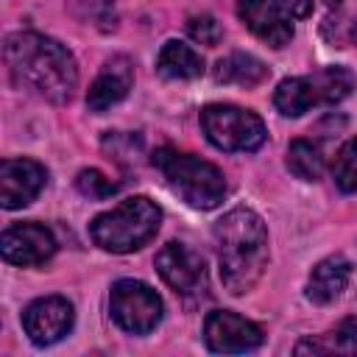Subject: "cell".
<instances>
[{
	"instance_id": "23",
	"label": "cell",
	"mask_w": 357,
	"mask_h": 357,
	"mask_svg": "<svg viewBox=\"0 0 357 357\" xmlns=\"http://www.w3.org/2000/svg\"><path fill=\"white\" fill-rule=\"evenodd\" d=\"M290 17H307L312 11V0H276Z\"/></svg>"
},
{
	"instance_id": "2",
	"label": "cell",
	"mask_w": 357,
	"mask_h": 357,
	"mask_svg": "<svg viewBox=\"0 0 357 357\" xmlns=\"http://www.w3.org/2000/svg\"><path fill=\"white\" fill-rule=\"evenodd\" d=\"M215 248L223 287L231 296L254 290L268 268V229L262 218L248 206L229 209L215 223Z\"/></svg>"
},
{
	"instance_id": "8",
	"label": "cell",
	"mask_w": 357,
	"mask_h": 357,
	"mask_svg": "<svg viewBox=\"0 0 357 357\" xmlns=\"http://www.w3.org/2000/svg\"><path fill=\"white\" fill-rule=\"evenodd\" d=\"M204 340L218 354H243L262 346L265 335L254 321L231 310H212L204 321Z\"/></svg>"
},
{
	"instance_id": "5",
	"label": "cell",
	"mask_w": 357,
	"mask_h": 357,
	"mask_svg": "<svg viewBox=\"0 0 357 357\" xmlns=\"http://www.w3.org/2000/svg\"><path fill=\"white\" fill-rule=\"evenodd\" d=\"M201 128L206 139L220 151H257L268 128L259 114L231 103H212L201 112Z\"/></svg>"
},
{
	"instance_id": "3",
	"label": "cell",
	"mask_w": 357,
	"mask_h": 357,
	"mask_svg": "<svg viewBox=\"0 0 357 357\" xmlns=\"http://www.w3.org/2000/svg\"><path fill=\"white\" fill-rule=\"evenodd\" d=\"M162 223V209L148 195H131L114 209L100 212L89 223V237L95 245L112 254H131L142 248Z\"/></svg>"
},
{
	"instance_id": "24",
	"label": "cell",
	"mask_w": 357,
	"mask_h": 357,
	"mask_svg": "<svg viewBox=\"0 0 357 357\" xmlns=\"http://www.w3.org/2000/svg\"><path fill=\"white\" fill-rule=\"evenodd\" d=\"M351 39L357 42V22H354V28H351Z\"/></svg>"
},
{
	"instance_id": "11",
	"label": "cell",
	"mask_w": 357,
	"mask_h": 357,
	"mask_svg": "<svg viewBox=\"0 0 357 357\" xmlns=\"http://www.w3.org/2000/svg\"><path fill=\"white\" fill-rule=\"evenodd\" d=\"M47 170L36 159H3L0 162V204L3 209L28 206L45 187Z\"/></svg>"
},
{
	"instance_id": "10",
	"label": "cell",
	"mask_w": 357,
	"mask_h": 357,
	"mask_svg": "<svg viewBox=\"0 0 357 357\" xmlns=\"http://www.w3.org/2000/svg\"><path fill=\"white\" fill-rule=\"evenodd\" d=\"M75 312L64 296H45L25 307L22 329L36 346H53L73 329Z\"/></svg>"
},
{
	"instance_id": "20",
	"label": "cell",
	"mask_w": 357,
	"mask_h": 357,
	"mask_svg": "<svg viewBox=\"0 0 357 357\" xmlns=\"http://www.w3.org/2000/svg\"><path fill=\"white\" fill-rule=\"evenodd\" d=\"M332 176L343 192H357V137H351L337 151V156L332 162Z\"/></svg>"
},
{
	"instance_id": "6",
	"label": "cell",
	"mask_w": 357,
	"mask_h": 357,
	"mask_svg": "<svg viewBox=\"0 0 357 357\" xmlns=\"http://www.w3.org/2000/svg\"><path fill=\"white\" fill-rule=\"evenodd\" d=\"M109 310L117 326L131 335H148L162 321V298L153 287L137 279H120L112 284Z\"/></svg>"
},
{
	"instance_id": "15",
	"label": "cell",
	"mask_w": 357,
	"mask_h": 357,
	"mask_svg": "<svg viewBox=\"0 0 357 357\" xmlns=\"http://www.w3.org/2000/svg\"><path fill=\"white\" fill-rule=\"evenodd\" d=\"M273 103L276 109L284 114V117H301L304 112H310L312 106H321L324 98H321V89H318V81H315V73L312 75H293V78H284L276 92H273Z\"/></svg>"
},
{
	"instance_id": "12",
	"label": "cell",
	"mask_w": 357,
	"mask_h": 357,
	"mask_svg": "<svg viewBox=\"0 0 357 357\" xmlns=\"http://www.w3.org/2000/svg\"><path fill=\"white\" fill-rule=\"evenodd\" d=\"M237 17L243 25L271 47H284L293 39L290 14L276 0H237Z\"/></svg>"
},
{
	"instance_id": "18",
	"label": "cell",
	"mask_w": 357,
	"mask_h": 357,
	"mask_svg": "<svg viewBox=\"0 0 357 357\" xmlns=\"http://www.w3.org/2000/svg\"><path fill=\"white\" fill-rule=\"evenodd\" d=\"M357 354V315L340 321L332 332L321 335V337H307L296 346V354Z\"/></svg>"
},
{
	"instance_id": "7",
	"label": "cell",
	"mask_w": 357,
	"mask_h": 357,
	"mask_svg": "<svg viewBox=\"0 0 357 357\" xmlns=\"http://www.w3.org/2000/svg\"><path fill=\"white\" fill-rule=\"evenodd\" d=\"M156 271L167 287L184 298H198L206 293V265L198 251L184 243H167L156 254Z\"/></svg>"
},
{
	"instance_id": "9",
	"label": "cell",
	"mask_w": 357,
	"mask_h": 357,
	"mask_svg": "<svg viewBox=\"0 0 357 357\" xmlns=\"http://www.w3.org/2000/svg\"><path fill=\"white\" fill-rule=\"evenodd\" d=\"M0 254L11 265L33 268V265L47 262L56 254V237L47 226H42L36 220L14 223L0 237Z\"/></svg>"
},
{
	"instance_id": "19",
	"label": "cell",
	"mask_w": 357,
	"mask_h": 357,
	"mask_svg": "<svg viewBox=\"0 0 357 357\" xmlns=\"http://www.w3.org/2000/svg\"><path fill=\"white\" fill-rule=\"evenodd\" d=\"M287 170L301 181H318L324 173V153L310 139H293L287 148Z\"/></svg>"
},
{
	"instance_id": "14",
	"label": "cell",
	"mask_w": 357,
	"mask_h": 357,
	"mask_svg": "<svg viewBox=\"0 0 357 357\" xmlns=\"http://www.w3.org/2000/svg\"><path fill=\"white\" fill-rule=\"evenodd\" d=\"M349 279H351V262L340 254L326 257L312 268L307 279V298L315 304H329L346 290Z\"/></svg>"
},
{
	"instance_id": "13",
	"label": "cell",
	"mask_w": 357,
	"mask_h": 357,
	"mask_svg": "<svg viewBox=\"0 0 357 357\" xmlns=\"http://www.w3.org/2000/svg\"><path fill=\"white\" fill-rule=\"evenodd\" d=\"M131 84H134V64L126 56H114L112 61L103 64V70L92 81L86 92V106L92 112H106L128 95Z\"/></svg>"
},
{
	"instance_id": "4",
	"label": "cell",
	"mask_w": 357,
	"mask_h": 357,
	"mask_svg": "<svg viewBox=\"0 0 357 357\" xmlns=\"http://www.w3.org/2000/svg\"><path fill=\"white\" fill-rule=\"evenodd\" d=\"M151 162L162 173L165 184L192 209H215L226 195L223 173L206 159L176 148H159Z\"/></svg>"
},
{
	"instance_id": "16",
	"label": "cell",
	"mask_w": 357,
	"mask_h": 357,
	"mask_svg": "<svg viewBox=\"0 0 357 357\" xmlns=\"http://www.w3.org/2000/svg\"><path fill=\"white\" fill-rule=\"evenodd\" d=\"M156 70L159 75L165 78H173V81H192L204 73V59L184 42H165L159 56H156Z\"/></svg>"
},
{
	"instance_id": "21",
	"label": "cell",
	"mask_w": 357,
	"mask_h": 357,
	"mask_svg": "<svg viewBox=\"0 0 357 357\" xmlns=\"http://www.w3.org/2000/svg\"><path fill=\"white\" fill-rule=\"evenodd\" d=\"M75 187H78V192H81V195H86V198H92V201L112 198V195L120 190V184H117V181L106 178V176H103L100 170H95V167L81 170V173H78V178H75Z\"/></svg>"
},
{
	"instance_id": "1",
	"label": "cell",
	"mask_w": 357,
	"mask_h": 357,
	"mask_svg": "<svg viewBox=\"0 0 357 357\" xmlns=\"http://www.w3.org/2000/svg\"><path fill=\"white\" fill-rule=\"evenodd\" d=\"M3 56L14 84L36 92L50 103H67L78 89V67L73 53L45 33H8L3 42Z\"/></svg>"
},
{
	"instance_id": "22",
	"label": "cell",
	"mask_w": 357,
	"mask_h": 357,
	"mask_svg": "<svg viewBox=\"0 0 357 357\" xmlns=\"http://www.w3.org/2000/svg\"><path fill=\"white\" fill-rule=\"evenodd\" d=\"M187 31H190V36H192L195 42H201V45H206V47H215V45L223 39V28H220V22H218L212 14H198V17H192V20L187 22Z\"/></svg>"
},
{
	"instance_id": "17",
	"label": "cell",
	"mask_w": 357,
	"mask_h": 357,
	"mask_svg": "<svg viewBox=\"0 0 357 357\" xmlns=\"http://www.w3.org/2000/svg\"><path fill=\"white\" fill-rule=\"evenodd\" d=\"M268 78V67L251 53H229L215 64V81L234 86H257Z\"/></svg>"
}]
</instances>
